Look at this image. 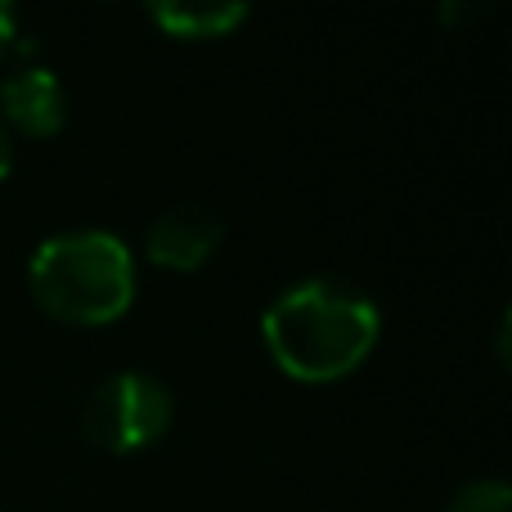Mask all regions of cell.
<instances>
[{
  "mask_svg": "<svg viewBox=\"0 0 512 512\" xmlns=\"http://www.w3.org/2000/svg\"><path fill=\"white\" fill-rule=\"evenodd\" d=\"M261 337L288 378L337 382L373 355L382 337V310L355 283L315 274L270 297L261 310Z\"/></svg>",
  "mask_w": 512,
  "mask_h": 512,
  "instance_id": "obj_1",
  "label": "cell"
},
{
  "mask_svg": "<svg viewBox=\"0 0 512 512\" xmlns=\"http://www.w3.org/2000/svg\"><path fill=\"white\" fill-rule=\"evenodd\" d=\"M135 256L113 230H63L36 243L27 261L32 301L59 324H113L135 301Z\"/></svg>",
  "mask_w": 512,
  "mask_h": 512,
  "instance_id": "obj_2",
  "label": "cell"
},
{
  "mask_svg": "<svg viewBox=\"0 0 512 512\" xmlns=\"http://www.w3.org/2000/svg\"><path fill=\"white\" fill-rule=\"evenodd\" d=\"M176 423V396L144 369H122L95 382L81 405V432L104 454H135L158 445Z\"/></svg>",
  "mask_w": 512,
  "mask_h": 512,
  "instance_id": "obj_3",
  "label": "cell"
},
{
  "mask_svg": "<svg viewBox=\"0 0 512 512\" xmlns=\"http://www.w3.org/2000/svg\"><path fill=\"white\" fill-rule=\"evenodd\" d=\"M221 239H225V221L216 207L176 203L153 216L144 252H149V261L162 265V270H198V265H207L216 256Z\"/></svg>",
  "mask_w": 512,
  "mask_h": 512,
  "instance_id": "obj_4",
  "label": "cell"
},
{
  "mask_svg": "<svg viewBox=\"0 0 512 512\" xmlns=\"http://www.w3.org/2000/svg\"><path fill=\"white\" fill-rule=\"evenodd\" d=\"M0 117L23 135H54L68 122V90L45 63H23L0 81Z\"/></svg>",
  "mask_w": 512,
  "mask_h": 512,
  "instance_id": "obj_5",
  "label": "cell"
},
{
  "mask_svg": "<svg viewBox=\"0 0 512 512\" xmlns=\"http://www.w3.org/2000/svg\"><path fill=\"white\" fill-rule=\"evenodd\" d=\"M144 14L176 41H216L239 32L252 9L243 0H153Z\"/></svg>",
  "mask_w": 512,
  "mask_h": 512,
  "instance_id": "obj_6",
  "label": "cell"
},
{
  "mask_svg": "<svg viewBox=\"0 0 512 512\" xmlns=\"http://www.w3.org/2000/svg\"><path fill=\"white\" fill-rule=\"evenodd\" d=\"M445 512H512V490H508V481H499V477L463 481V486L445 499Z\"/></svg>",
  "mask_w": 512,
  "mask_h": 512,
  "instance_id": "obj_7",
  "label": "cell"
},
{
  "mask_svg": "<svg viewBox=\"0 0 512 512\" xmlns=\"http://www.w3.org/2000/svg\"><path fill=\"white\" fill-rule=\"evenodd\" d=\"M18 36H23V32H18V9L9 5V0H0V59H5V54L18 45Z\"/></svg>",
  "mask_w": 512,
  "mask_h": 512,
  "instance_id": "obj_8",
  "label": "cell"
},
{
  "mask_svg": "<svg viewBox=\"0 0 512 512\" xmlns=\"http://www.w3.org/2000/svg\"><path fill=\"white\" fill-rule=\"evenodd\" d=\"M14 171V149H9V131H5V122H0V180Z\"/></svg>",
  "mask_w": 512,
  "mask_h": 512,
  "instance_id": "obj_9",
  "label": "cell"
}]
</instances>
